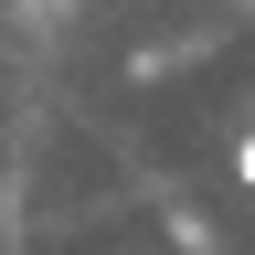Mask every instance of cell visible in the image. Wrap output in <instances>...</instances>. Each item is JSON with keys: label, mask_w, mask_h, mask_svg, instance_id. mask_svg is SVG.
I'll use <instances>...</instances> for the list:
<instances>
[{"label": "cell", "mask_w": 255, "mask_h": 255, "mask_svg": "<svg viewBox=\"0 0 255 255\" xmlns=\"http://www.w3.org/2000/svg\"><path fill=\"white\" fill-rule=\"evenodd\" d=\"M234 181L255 191V128H245V138H234Z\"/></svg>", "instance_id": "cell-1"}]
</instances>
